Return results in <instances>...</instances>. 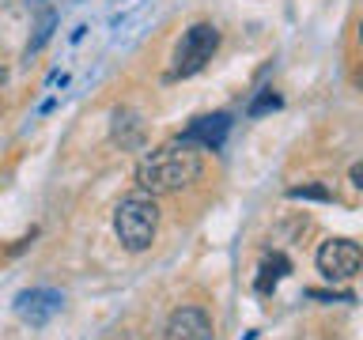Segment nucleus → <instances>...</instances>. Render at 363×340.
I'll use <instances>...</instances> for the list:
<instances>
[{"label": "nucleus", "mask_w": 363, "mask_h": 340, "mask_svg": "<svg viewBox=\"0 0 363 340\" xmlns=\"http://www.w3.org/2000/svg\"><path fill=\"white\" fill-rule=\"evenodd\" d=\"M201 152H193V144L186 140H174V144H163L155 152H147L136 166V186L147 197H163V193H178L193 186L201 178Z\"/></svg>", "instance_id": "f257e3e1"}, {"label": "nucleus", "mask_w": 363, "mask_h": 340, "mask_svg": "<svg viewBox=\"0 0 363 340\" xmlns=\"http://www.w3.org/2000/svg\"><path fill=\"white\" fill-rule=\"evenodd\" d=\"M113 231H118L121 246L140 254L155 242L159 231V208L147 193H133V197H121V204L113 208Z\"/></svg>", "instance_id": "f03ea898"}, {"label": "nucleus", "mask_w": 363, "mask_h": 340, "mask_svg": "<svg viewBox=\"0 0 363 340\" xmlns=\"http://www.w3.org/2000/svg\"><path fill=\"white\" fill-rule=\"evenodd\" d=\"M220 50V30L212 23H193V27L182 34V42L174 45V64H170V79H186L197 76L204 64Z\"/></svg>", "instance_id": "7ed1b4c3"}, {"label": "nucleus", "mask_w": 363, "mask_h": 340, "mask_svg": "<svg viewBox=\"0 0 363 340\" xmlns=\"http://www.w3.org/2000/svg\"><path fill=\"white\" fill-rule=\"evenodd\" d=\"M318 272L329 280V283H348L352 276H359V265H363V249L352 242V238H325L318 246Z\"/></svg>", "instance_id": "20e7f679"}, {"label": "nucleus", "mask_w": 363, "mask_h": 340, "mask_svg": "<svg viewBox=\"0 0 363 340\" xmlns=\"http://www.w3.org/2000/svg\"><path fill=\"white\" fill-rule=\"evenodd\" d=\"M65 306V295L61 291H53V288H30V291H23L19 299H16V314L23 317L27 325H45L50 317L57 314Z\"/></svg>", "instance_id": "39448f33"}, {"label": "nucleus", "mask_w": 363, "mask_h": 340, "mask_svg": "<svg viewBox=\"0 0 363 340\" xmlns=\"http://www.w3.org/2000/svg\"><path fill=\"white\" fill-rule=\"evenodd\" d=\"M163 340H212V317L201 306H178L167 317Z\"/></svg>", "instance_id": "423d86ee"}, {"label": "nucleus", "mask_w": 363, "mask_h": 340, "mask_svg": "<svg viewBox=\"0 0 363 340\" xmlns=\"http://www.w3.org/2000/svg\"><path fill=\"white\" fill-rule=\"evenodd\" d=\"M227 132H231V118H227V113H208V118L193 121L189 129L182 132V140H186V144H201V147H208V152H216V147L227 140Z\"/></svg>", "instance_id": "0eeeda50"}, {"label": "nucleus", "mask_w": 363, "mask_h": 340, "mask_svg": "<svg viewBox=\"0 0 363 340\" xmlns=\"http://www.w3.org/2000/svg\"><path fill=\"white\" fill-rule=\"evenodd\" d=\"M288 272H291V261L284 257V254L265 257V261H261V272H257V291H261V295H269L284 276H288Z\"/></svg>", "instance_id": "6e6552de"}, {"label": "nucleus", "mask_w": 363, "mask_h": 340, "mask_svg": "<svg viewBox=\"0 0 363 340\" xmlns=\"http://www.w3.org/2000/svg\"><path fill=\"white\" fill-rule=\"evenodd\" d=\"M280 106H284V98L277 95V91H269V87H265L254 102H250V110H246V113H250V118H261V113H272V110H280Z\"/></svg>", "instance_id": "1a4fd4ad"}, {"label": "nucleus", "mask_w": 363, "mask_h": 340, "mask_svg": "<svg viewBox=\"0 0 363 340\" xmlns=\"http://www.w3.org/2000/svg\"><path fill=\"white\" fill-rule=\"evenodd\" d=\"M288 197L291 200H333V193H329L325 186H291Z\"/></svg>", "instance_id": "9d476101"}, {"label": "nucleus", "mask_w": 363, "mask_h": 340, "mask_svg": "<svg viewBox=\"0 0 363 340\" xmlns=\"http://www.w3.org/2000/svg\"><path fill=\"white\" fill-rule=\"evenodd\" d=\"M311 299H318V302H352V295L348 291H340V295H333V291H306Z\"/></svg>", "instance_id": "9b49d317"}, {"label": "nucleus", "mask_w": 363, "mask_h": 340, "mask_svg": "<svg viewBox=\"0 0 363 340\" xmlns=\"http://www.w3.org/2000/svg\"><path fill=\"white\" fill-rule=\"evenodd\" d=\"M352 186H356V189H363V163H356V166H352Z\"/></svg>", "instance_id": "f8f14e48"}, {"label": "nucleus", "mask_w": 363, "mask_h": 340, "mask_svg": "<svg viewBox=\"0 0 363 340\" xmlns=\"http://www.w3.org/2000/svg\"><path fill=\"white\" fill-rule=\"evenodd\" d=\"M4 79H8V68H4V64H0V87H4Z\"/></svg>", "instance_id": "ddd939ff"}, {"label": "nucleus", "mask_w": 363, "mask_h": 340, "mask_svg": "<svg viewBox=\"0 0 363 340\" xmlns=\"http://www.w3.org/2000/svg\"><path fill=\"white\" fill-rule=\"evenodd\" d=\"M359 42H363V23H359Z\"/></svg>", "instance_id": "4468645a"}, {"label": "nucleus", "mask_w": 363, "mask_h": 340, "mask_svg": "<svg viewBox=\"0 0 363 340\" xmlns=\"http://www.w3.org/2000/svg\"><path fill=\"white\" fill-rule=\"evenodd\" d=\"M359 276H363V265H359Z\"/></svg>", "instance_id": "2eb2a0df"}]
</instances>
